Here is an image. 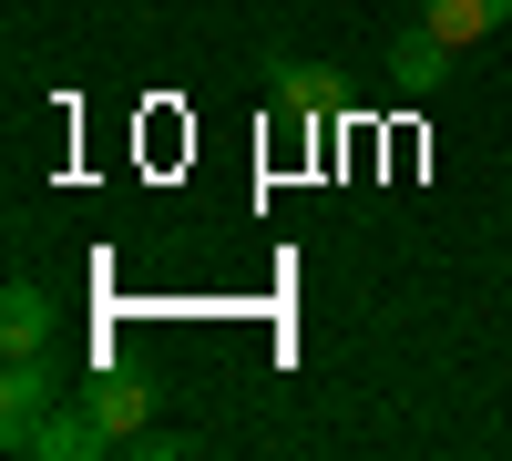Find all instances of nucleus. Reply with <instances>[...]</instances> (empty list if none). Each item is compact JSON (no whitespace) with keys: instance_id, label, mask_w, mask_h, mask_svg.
Masks as SVG:
<instances>
[{"instance_id":"1","label":"nucleus","mask_w":512,"mask_h":461,"mask_svg":"<svg viewBox=\"0 0 512 461\" xmlns=\"http://www.w3.org/2000/svg\"><path fill=\"white\" fill-rule=\"evenodd\" d=\"M103 451H123V441L93 421V400H62V410H41L21 431V461H103Z\"/></svg>"},{"instance_id":"2","label":"nucleus","mask_w":512,"mask_h":461,"mask_svg":"<svg viewBox=\"0 0 512 461\" xmlns=\"http://www.w3.org/2000/svg\"><path fill=\"white\" fill-rule=\"evenodd\" d=\"M451 72H461V52L431 31V21H410L400 41H390V93H410V103H431V93H451Z\"/></svg>"},{"instance_id":"3","label":"nucleus","mask_w":512,"mask_h":461,"mask_svg":"<svg viewBox=\"0 0 512 461\" xmlns=\"http://www.w3.org/2000/svg\"><path fill=\"white\" fill-rule=\"evenodd\" d=\"M52 400H62V380H52V359H41V349H21V359H11V380H0V441L21 451V431H31L41 410H52Z\"/></svg>"},{"instance_id":"4","label":"nucleus","mask_w":512,"mask_h":461,"mask_svg":"<svg viewBox=\"0 0 512 461\" xmlns=\"http://www.w3.org/2000/svg\"><path fill=\"white\" fill-rule=\"evenodd\" d=\"M82 400H93V421H103L113 441H134V431H154V400H164V390H154V380H134V369H103Z\"/></svg>"},{"instance_id":"5","label":"nucleus","mask_w":512,"mask_h":461,"mask_svg":"<svg viewBox=\"0 0 512 461\" xmlns=\"http://www.w3.org/2000/svg\"><path fill=\"white\" fill-rule=\"evenodd\" d=\"M420 21H431L451 52H482V41L512 21V0H420Z\"/></svg>"},{"instance_id":"6","label":"nucleus","mask_w":512,"mask_h":461,"mask_svg":"<svg viewBox=\"0 0 512 461\" xmlns=\"http://www.w3.org/2000/svg\"><path fill=\"white\" fill-rule=\"evenodd\" d=\"M0 339H11V359H21V349H52V298H41L31 277L0 287Z\"/></svg>"},{"instance_id":"7","label":"nucleus","mask_w":512,"mask_h":461,"mask_svg":"<svg viewBox=\"0 0 512 461\" xmlns=\"http://www.w3.org/2000/svg\"><path fill=\"white\" fill-rule=\"evenodd\" d=\"M277 123H287V134H297V123L318 134V82H308V72H287V82H277Z\"/></svg>"}]
</instances>
